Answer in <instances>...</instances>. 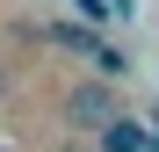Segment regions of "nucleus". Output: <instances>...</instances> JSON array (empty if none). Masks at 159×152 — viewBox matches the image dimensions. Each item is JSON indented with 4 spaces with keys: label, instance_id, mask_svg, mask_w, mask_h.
Masks as SVG:
<instances>
[{
    "label": "nucleus",
    "instance_id": "obj_2",
    "mask_svg": "<svg viewBox=\"0 0 159 152\" xmlns=\"http://www.w3.org/2000/svg\"><path fill=\"white\" fill-rule=\"evenodd\" d=\"M145 145H152V138H145V123H138V116H123V109H116L109 123H101V152H145Z\"/></svg>",
    "mask_w": 159,
    "mask_h": 152
},
{
    "label": "nucleus",
    "instance_id": "obj_5",
    "mask_svg": "<svg viewBox=\"0 0 159 152\" xmlns=\"http://www.w3.org/2000/svg\"><path fill=\"white\" fill-rule=\"evenodd\" d=\"M123 7H130V0H123Z\"/></svg>",
    "mask_w": 159,
    "mask_h": 152
},
{
    "label": "nucleus",
    "instance_id": "obj_4",
    "mask_svg": "<svg viewBox=\"0 0 159 152\" xmlns=\"http://www.w3.org/2000/svg\"><path fill=\"white\" fill-rule=\"evenodd\" d=\"M72 7H80V15H87V22H94V29H101V22H116V7H109V0H72Z\"/></svg>",
    "mask_w": 159,
    "mask_h": 152
},
{
    "label": "nucleus",
    "instance_id": "obj_3",
    "mask_svg": "<svg viewBox=\"0 0 159 152\" xmlns=\"http://www.w3.org/2000/svg\"><path fill=\"white\" fill-rule=\"evenodd\" d=\"M43 36H51V44H65V51H80V58H87V44H94V29H65V22H51Z\"/></svg>",
    "mask_w": 159,
    "mask_h": 152
},
{
    "label": "nucleus",
    "instance_id": "obj_1",
    "mask_svg": "<svg viewBox=\"0 0 159 152\" xmlns=\"http://www.w3.org/2000/svg\"><path fill=\"white\" fill-rule=\"evenodd\" d=\"M116 109H123V101H116V94H109V80H101V87H94V80H87V87H72V94H65V116H72V123H80V131H101V123H109V116H116Z\"/></svg>",
    "mask_w": 159,
    "mask_h": 152
}]
</instances>
